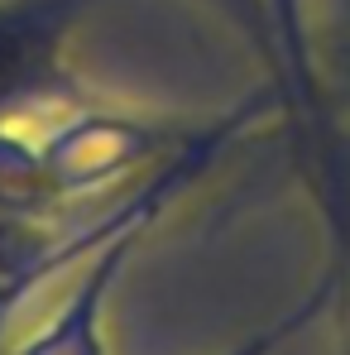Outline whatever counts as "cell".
<instances>
[{"label": "cell", "instance_id": "obj_1", "mask_svg": "<svg viewBox=\"0 0 350 355\" xmlns=\"http://www.w3.org/2000/svg\"><path fill=\"white\" fill-rule=\"evenodd\" d=\"M202 120H154V116H120V111H58V125L29 139L34 168L44 182L49 211H58L77 197H106L111 187L130 182L134 173L159 168Z\"/></svg>", "mask_w": 350, "mask_h": 355}, {"label": "cell", "instance_id": "obj_2", "mask_svg": "<svg viewBox=\"0 0 350 355\" xmlns=\"http://www.w3.org/2000/svg\"><path fill=\"white\" fill-rule=\"evenodd\" d=\"M96 0H0V125L82 106L72 39Z\"/></svg>", "mask_w": 350, "mask_h": 355}, {"label": "cell", "instance_id": "obj_3", "mask_svg": "<svg viewBox=\"0 0 350 355\" xmlns=\"http://www.w3.org/2000/svg\"><path fill=\"white\" fill-rule=\"evenodd\" d=\"M149 226H154V216H139V221L120 226L101 250H91L77 264V288L53 312V322L44 331H34L24 346H15L10 355H106V302H111V288L120 284L125 264L134 259Z\"/></svg>", "mask_w": 350, "mask_h": 355}, {"label": "cell", "instance_id": "obj_4", "mask_svg": "<svg viewBox=\"0 0 350 355\" xmlns=\"http://www.w3.org/2000/svg\"><path fill=\"white\" fill-rule=\"evenodd\" d=\"M279 29V92H283V130L336 120L322 96L317 62H312V0H269Z\"/></svg>", "mask_w": 350, "mask_h": 355}, {"label": "cell", "instance_id": "obj_5", "mask_svg": "<svg viewBox=\"0 0 350 355\" xmlns=\"http://www.w3.org/2000/svg\"><path fill=\"white\" fill-rule=\"evenodd\" d=\"M312 62L336 120L350 116V0H312Z\"/></svg>", "mask_w": 350, "mask_h": 355}, {"label": "cell", "instance_id": "obj_6", "mask_svg": "<svg viewBox=\"0 0 350 355\" xmlns=\"http://www.w3.org/2000/svg\"><path fill=\"white\" fill-rule=\"evenodd\" d=\"M336 293H341V279H336V269H326V274L317 279L312 293H302L288 312H279L269 327H259L254 336H245L240 346H231V351H221V355H279L302 327H312L326 307H336Z\"/></svg>", "mask_w": 350, "mask_h": 355}, {"label": "cell", "instance_id": "obj_7", "mask_svg": "<svg viewBox=\"0 0 350 355\" xmlns=\"http://www.w3.org/2000/svg\"><path fill=\"white\" fill-rule=\"evenodd\" d=\"M235 34L240 44L259 58L264 67V82L279 87V29H274V15H269V0H207Z\"/></svg>", "mask_w": 350, "mask_h": 355}]
</instances>
